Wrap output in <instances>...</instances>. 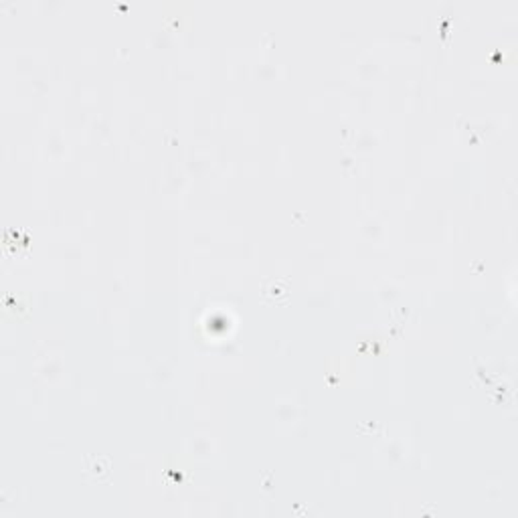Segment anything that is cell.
<instances>
[{
  "instance_id": "cell-1",
  "label": "cell",
  "mask_w": 518,
  "mask_h": 518,
  "mask_svg": "<svg viewBox=\"0 0 518 518\" xmlns=\"http://www.w3.org/2000/svg\"><path fill=\"white\" fill-rule=\"evenodd\" d=\"M261 296L269 304H282L289 298V282L284 278H271L264 284Z\"/></svg>"
}]
</instances>
